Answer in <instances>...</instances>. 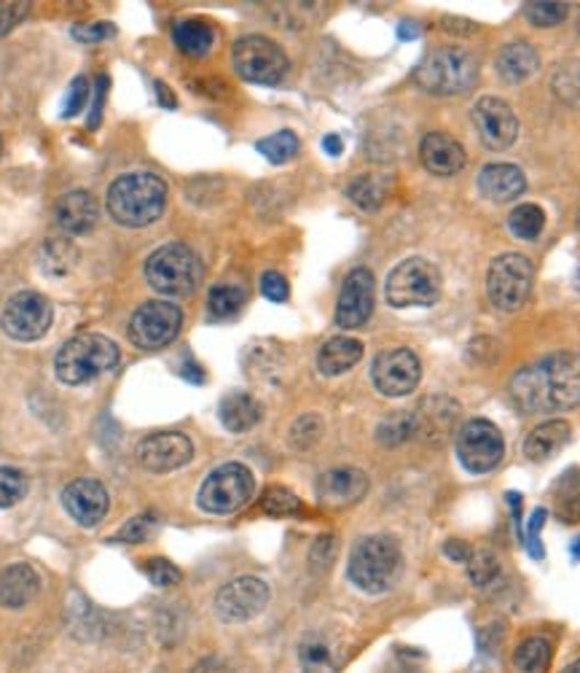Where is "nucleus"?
Returning <instances> with one entry per match:
<instances>
[{
	"label": "nucleus",
	"instance_id": "f257e3e1",
	"mask_svg": "<svg viewBox=\"0 0 580 673\" xmlns=\"http://www.w3.org/2000/svg\"><path fill=\"white\" fill-rule=\"evenodd\" d=\"M511 396L527 415L580 407V353L556 351L511 377Z\"/></svg>",
	"mask_w": 580,
	"mask_h": 673
},
{
	"label": "nucleus",
	"instance_id": "f03ea898",
	"mask_svg": "<svg viewBox=\"0 0 580 673\" xmlns=\"http://www.w3.org/2000/svg\"><path fill=\"white\" fill-rule=\"evenodd\" d=\"M167 208V184L154 173H126L108 189L113 221L130 230L154 224Z\"/></svg>",
	"mask_w": 580,
	"mask_h": 673
},
{
	"label": "nucleus",
	"instance_id": "7ed1b4c3",
	"mask_svg": "<svg viewBox=\"0 0 580 673\" xmlns=\"http://www.w3.org/2000/svg\"><path fill=\"white\" fill-rule=\"evenodd\" d=\"M119 364V345L111 336L76 334L54 356V372L65 386H87Z\"/></svg>",
	"mask_w": 580,
	"mask_h": 673
},
{
	"label": "nucleus",
	"instance_id": "20e7f679",
	"mask_svg": "<svg viewBox=\"0 0 580 673\" xmlns=\"http://www.w3.org/2000/svg\"><path fill=\"white\" fill-rule=\"evenodd\" d=\"M476 78H479V59L476 54L457 49V46H438L427 52L414 70L416 87L438 98L468 92Z\"/></svg>",
	"mask_w": 580,
	"mask_h": 673
},
{
	"label": "nucleus",
	"instance_id": "39448f33",
	"mask_svg": "<svg viewBox=\"0 0 580 673\" xmlns=\"http://www.w3.org/2000/svg\"><path fill=\"white\" fill-rule=\"evenodd\" d=\"M401 569V547H398L395 539L377 533V537H366L355 544L353 555H349L347 576L362 593H384L395 585Z\"/></svg>",
	"mask_w": 580,
	"mask_h": 673
},
{
	"label": "nucleus",
	"instance_id": "423d86ee",
	"mask_svg": "<svg viewBox=\"0 0 580 673\" xmlns=\"http://www.w3.org/2000/svg\"><path fill=\"white\" fill-rule=\"evenodd\" d=\"M145 280L165 297H189L202 280V264L189 245L167 243L145 262Z\"/></svg>",
	"mask_w": 580,
	"mask_h": 673
},
{
	"label": "nucleus",
	"instance_id": "0eeeda50",
	"mask_svg": "<svg viewBox=\"0 0 580 673\" xmlns=\"http://www.w3.org/2000/svg\"><path fill=\"white\" fill-rule=\"evenodd\" d=\"M440 273L433 262L411 256L387 275V302L392 308H431L440 297Z\"/></svg>",
	"mask_w": 580,
	"mask_h": 673
},
{
	"label": "nucleus",
	"instance_id": "6e6552de",
	"mask_svg": "<svg viewBox=\"0 0 580 673\" xmlns=\"http://www.w3.org/2000/svg\"><path fill=\"white\" fill-rule=\"evenodd\" d=\"M256 493V477L245 464H223L208 474L199 488V507L210 515H232L245 507Z\"/></svg>",
	"mask_w": 580,
	"mask_h": 673
},
{
	"label": "nucleus",
	"instance_id": "1a4fd4ad",
	"mask_svg": "<svg viewBox=\"0 0 580 673\" xmlns=\"http://www.w3.org/2000/svg\"><path fill=\"white\" fill-rule=\"evenodd\" d=\"M535 267L527 256L503 254L492 262L487 273V297L492 308L503 312H516L529 299Z\"/></svg>",
	"mask_w": 580,
	"mask_h": 673
},
{
	"label": "nucleus",
	"instance_id": "9d476101",
	"mask_svg": "<svg viewBox=\"0 0 580 673\" xmlns=\"http://www.w3.org/2000/svg\"><path fill=\"white\" fill-rule=\"evenodd\" d=\"M232 65L239 78L250 84H264V87H275L288 74L286 52L264 35L239 38L232 49Z\"/></svg>",
	"mask_w": 580,
	"mask_h": 673
},
{
	"label": "nucleus",
	"instance_id": "9b49d317",
	"mask_svg": "<svg viewBox=\"0 0 580 673\" xmlns=\"http://www.w3.org/2000/svg\"><path fill=\"white\" fill-rule=\"evenodd\" d=\"M505 442L498 426L487 418H473L457 431V459L470 474H487L503 461Z\"/></svg>",
	"mask_w": 580,
	"mask_h": 673
},
{
	"label": "nucleus",
	"instance_id": "f8f14e48",
	"mask_svg": "<svg viewBox=\"0 0 580 673\" xmlns=\"http://www.w3.org/2000/svg\"><path fill=\"white\" fill-rule=\"evenodd\" d=\"M180 323H183L180 308L165 299H150L130 318V340L143 351H159L178 336Z\"/></svg>",
	"mask_w": 580,
	"mask_h": 673
},
{
	"label": "nucleus",
	"instance_id": "ddd939ff",
	"mask_svg": "<svg viewBox=\"0 0 580 673\" xmlns=\"http://www.w3.org/2000/svg\"><path fill=\"white\" fill-rule=\"evenodd\" d=\"M0 327L11 340L35 342L41 340L52 327V305L44 294L38 291H20L5 302Z\"/></svg>",
	"mask_w": 580,
	"mask_h": 673
},
{
	"label": "nucleus",
	"instance_id": "4468645a",
	"mask_svg": "<svg viewBox=\"0 0 580 673\" xmlns=\"http://www.w3.org/2000/svg\"><path fill=\"white\" fill-rule=\"evenodd\" d=\"M422 364L409 347L382 351L371 364V380L382 396H409L420 386Z\"/></svg>",
	"mask_w": 580,
	"mask_h": 673
},
{
	"label": "nucleus",
	"instance_id": "2eb2a0df",
	"mask_svg": "<svg viewBox=\"0 0 580 673\" xmlns=\"http://www.w3.org/2000/svg\"><path fill=\"white\" fill-rule=\"evenodd\" d=\"M269 604V585L258 576H239L221 587L215 596V615L221 622H247L258 617Z\"/></svg>",
	"mask_w": 580,
	"mask_h": 673
},
{
	"label": "nucleus",
	"instance_id": "dca6fc26",
	"mask_svg": "<svg viewBox=\"0 0 580 673\" xmlns=\"http://www.w3.org/2000/svg\"><path fill=\"white\" fill-rule=\"evenodd\" d=\"M473 124L489 152H505L518 137V119L500 98H481L473 108Z\"/></svg>",
	"mask_w": 580,
	"mask_h": 673
},
{
	"label": "nucleus",
	"instance_id": "f3484780",
	"mask_svg": "<svg viewBox=\"0 0 580 673\" xmlns=\"http://www.w3.org/2000/svg\"><path fill=\"white\" fill-rule=\"evenodd\" d=\"M193 459V444L180 431H159L137 444V461L145 472L167 474L186 466Z\"/></svg>",
	"mask_w": 580,
	"mask_h": 673
},
{
	"label": "nucleus",
	"instance_id": "a211bd4d",
	"mask_svg": "<svg viewBox=\"0 0 580 673\" xmlns=\"http://www.w3.org/2000/svg\"><path fill=\"white\" fill-rule=\"evenodd\" d=\"M373 312V275L366 267L353 269L344 278L336 302V323L342 329H358Z\"/></svg>",
	"mask_w": 580,
	"mask_h": 673
},
{
	"label": "nucleus",
	"instance_id": "6ab92c4d",
	"mask_svg": "<svg viewBox=\"0 0 580 673\" xmlns=\"http://www.w3.org/2000/svg\"><path fill=\"white\" fill-rule=\"evenodd\" d=\"M63 507L68 509V515L78 526L83 528H94L97 522H102V518L108 515V490L105 485L97 483V479H72L68 488L63 490Z\"/></svg>",
	"mask_w": 580,
	"mask_h": 673
},
{
	"label": "nucleus",
	"instance_id": "aec40b11",
	"mask_svg": "<svg viewBox=\"0 0 580 673\" xmlns=\"http://www.w3.org/2000/svg\"><path fill=\"white\" fill-rule=\"evenodd\" d=\"M368 490V477L355 466H338L317 479V498L328 507H349Z\"/></svg>",
	"mask_w": 580,
	"mask_h": 673
},
{
	"label": "nucleus",
	"instance_id": "412c9836",
	"mask_svg": "<svg viewBox=\"0 0 580 673\" xmlns=\"http://www.w3.org/2000/svg\"><path fill=\"white\" fill-rule=\"evenodd\" d=\"M459 418V407L446 396H433L420 405L414 412V437H422L425 442H444L449 440Z\"/></svg>",
	"mask_w": 580,
	"mask_h": 673
},
{
	"label": "nucleus",
	"instance_id": "4be33fe9",
	"mask_svg": "<svg viewBox=\"0 0 580 673\" xmlns=\"http://www.w3.org/2000/svg\"><path fill=\"white\" fill-rule=\"evenodd\" d=\"M420 159L433 176H455L465 167V148L446 132H431L420 143Z\"/></svg>",
	"mask_w": 580,
	"mask_h": 673
},
{
	"label": "nucleus",
	"instance_id": "5701e85b",
	"mask_svg": "<svg viewBox=\"0 0 580 673\" xmlns=\"http://www.w3.org/2000/svg\"><path fill=\"white\" fill-rule=\"evenodd\" d=\"M97 216H100V208H97V200L89 191L76 189L68 191L65 197H59L57 202V224L65 234H89L94 230Z\"/></svg>",
	"mask_w": 580,
	"mask_h": 673
},
{
	"label": "nucleus",
	"instance_id": "b1692460",
	"mask_svg": "<svg viewBox=\"0 0 580 673\" xmlns=\"http://www.w3.org/2000/svg\"><path fill=\"white\" fill-rule=\"evenodd\" d=\"M527 189V178L516 165L494 162L479 173V191L489 202H511L518 200Z\"/></svg>",
	"mask_w": 580,
	"mask_h": 673
},
{
	"label": "nucleus",
	"instance_id": "393cba45",
	"mask_svg": "<svg viewBox=\"0 0 580 673\" xmlns=\"http://www.w3.org/2000/svg\"><path fill=\"white\" fill-rule=\"evenodd\" d=\"M38 574L24 563H14L0 571V606L5 609H22L38 596Z\"/></svg>",
	"mask_w": 580,
	"mask_h": 673
},
{
	"label": "nucleus",
	"instance_id": "a878e982",
	"mask_svg": "<svg viewBox=\"0 0 580 673\" xmlns=\"http://www.w3.org/2000/svg\"><path fill=\"white\" fill-rule=\"evenodd\" d=\"M494 68H498V76L503 78L505 84H524L540 68V54L535 52L532 44L516 41V44L503 46V52L494 59Z\"/></svg>",
	"mask_w": 580,
	"mask_h": 673
},
{
	"label": "nucleus",
	"instance_id": "bb28decb",
	"mask_svg": "<svg viewBox=\"0 0 580 673\" xmlns=\"http://www.w3.org/2000/svg\"><path fill=\"white\" fill-rule=\"evenodd\" d=\"M261 415L264 410L258 399H253L250 394H242V390L226 394L217 405V418H221L223 429H228L232 434H245V431L256 429Z\"/></svg>",
	"mask_w": 580,
	"mask_h": 673
},
{
	"label": "nucleus",
	"instance_id": "cd10ccee",
	"mask_svg": "<svg viewBox=\"0 0 580 673\" xmlns=\"http://www.w3.org/2000/svg\"><path fill=\"white\" fill-rule=\"evenodd\" d=\"M570 437L572 429L567 420H546V423H540L537 429L529 431L527 442H524V455H527L529 461H535V464H540V461L554 459V455L570 442Z\"/></svg>",
	"mask_w": 580,
	"mask_h": 673
},
{
	"label": "nucleus",
	"instance_id": "c85d7f7f",
	"mask_svg": "<svg viewBox=\"0 0 580 673\" xmlns=\"http://www.w3.org/2000/svg\"><path fill=\"white\" fill-rule=\"evenodd\" d=\"M362 358V342L355 336H331L328 342H323L317 353V369L323 375L336 377L344 375L347 369H353Z\"/></svg>",
	"mask_w": 580,
	"mask_h": 673
},
{
	"label": "nucleus",
	"instance_id": "c756f323",
	"mask_svg": "<svg viewBox=\"0 0 580 673\" xmlns=\"http://www.w3.org/2000/svg\"><path fill=\"white\" fill-rule=\"evenodd\" d=\"M172 38H175V46H178L183 54H189V57H204V54H210V49H213V44H215L213 27L202 20L178 22L172 30Z\"/></svg>",
	"mask_w": 580,
	"mask_h": 673
},
{
	"label": "nucleus",
	"instance_id": "7c9ffc66",
	"mask_svg": "<svg viewBox=\"0 0 580 673\" xmlns=\"http://www.w3.org/2000/svg\"><path fill=\"white\" fill-rule=\"evenodd\" d=\"M548 663H551V644L543 636H532L513 652V665L518 673H543Z\"/></svg>",
	"mask_w": 580,
	"mask_h": 673
},
{
	"label": "nucleus",
	"instance_id": "2f4dec72",
	"mask_svg": "<svg viewBox=\"0 0 580 673\" xmlns=\"http://www.w3.org/2000/svg\"><path fill=\"white\" fill-rule=\"evenodd\" d=\"M556 515L567 526L580 522V472H570L556 488Z\"/></svg>",
	"mask_w": 580,
	"mask_h": 673
},
{
	"label": "nucleus",
	"instance_id": "473e14b6",
	"mask_svg": "<svg viewBox=\"0 0 580 673\" xmlns=\"http://www.w3.org/2000/svg\"><path fill=\"white\" fill-rule=\"evenodd\" d=\"M507 227H511L513 238L535 240L537 234L543 232V227H546V213H543L540 206L524 202V206L511 210V216H507Z\"/></svg>",
	"mask_w": 580,
	"mask_h": 673
},
{
	"label": "nucleus",
	"instance_id": "72a5a7b5",
	"mask_svg": "<svg viewBox=\"0 0 580 673\" xmlns=\"http://www.w3.org/2000/svg\"><path fill=\"white\" fill-rule=\"evenodd\" d=\"M347 197L362 210H379L387 197V181L379 176H358L347 186Z\"/></svg>",
	"mask_w": 580,
	"mask_h": 673
},
{
	"label": "nucleus",
	"instance_id": "f704fd0d",
	"mask_svg": "<svg viewBox=\"0 0 580 673\" xmlns=\"http://www.w3.org/2000/svg\"><path fill=\"white\" fill-rule=\"evenodd\" d=\"M301 673H336V658L331 647L320 639H306L299 649Z\"/></svg>",
	"mask_w": 580,
	"mask_h": 673
},
{
	"label": "nucleus",
	"instance_id": "c9c22d12",
	"mask_svg": "<svg viewBox=\"0 0 580 673\" xmlns=\"http://www.w3.org/2000/svg\"><path fill=\"white\" fill-rule=\"evenodd\" d=\"M245 299H247L245 288L232 286V284H217V286L210 288L208 308L215 318H232L242 310Z\"/></svg>",
	"mask_w": 580,
	"mask_h": 673
},
{
	"label": "nucleus",
	"instance_id": "e433bc0d",
	"mask_svg": "<svg viewBox=\"0 0 580 673\" xmlns=\"http://www.w3.org/2000/svg\"><path fill=\"white\" fill-rule=\"evenodd\" d=\"M76 264V249L68 243V240H48L41 251V267H44L46 275H68Z\"/></svg>",
	"mask_w": 580,
	"mask_h": 673
},
{
	"label": "nucleus",
	"instance_id": "4c0bfd02",
	"mask_svg": "<svg viewBox=\"0 0 580 673\" xmlns=\"http://www.w3.org/2000/svg\"><path fill=\"white\" fill-rule=\"evenodd\" d=\"M551 87L556 98L565 100L567 106L580 108V59L561 63L551 78Z\"/></svg>",
	"mask_w": 580,
	"mask_h": 673
},
{
	"label": "nucleus",
	"instance_id": "58836bf2",
	"mask_svg": "<svg viewBox=\"0 0 580 673\" xmlns=\"http://www.w3.org/2000/svg\"><path fill=\"white\" fill-rule=\"evenodd\" d=\"M256 148L271 162V165H286V162H290L295 154H299V137H295L290 130H282L275 132V135L264 137V141H258Z\"/></svg>",
	"mask_w": 580,
	"mask_h": 673
},
{
	"label": "nucleus",
	"instance_id": "ea45409f",
	"mask_svg": "<svg viewBox=\"0 0 580 673\" xmlns=\"http://www.w3.org/2000/svg\"><path fill=\"white\" fill-rule=\"evenodd\" d=\"M414 437V412H392L377 429V440L384 448H395Z\"/></svg>",
	"mask_w": 580,
	"mask_h": 673
},
{
	"label": "nucleus",
	"instance_id": "a19ab883",
	"mask_svg": "<svg viewBox=\"0 0 580 673\" xmlns=\"http://www.w3.org/2000/svg\"><path fill=\"white\" fill-rule=\"evenodd\" d=\"M320 437H323V420H320V415L306 412V415H301L293 426H290L288 440H290V448L299 450V453H304V450H312L314 444L320 442Z\"/></svg>",
	"mask_w": 580,
	"mask_h": 673
},
{
	"label": "nucleus",
	"instance_id": "79ce46f5",
	"mask_svg": "<svg viewBox=\"0 0 580 673\" xmlns=\"http://www.w3.org/2000/svg\"><path fill=\"white\" fill-rule=\"evenodd\" d=\"M570 14V5L567 3H524V16H527L529 25L535 27H556L567 20Z\"/></svg>",
	"mask_w": 580,
	"mask_h": 673
},
{
	"label": "nucleus",
	"instance_id": "37998d69",
	"mask_svg": "<svg viewBox=\"0 0 580 673\" xmlns=\"http://www.w3.org/2000/svg\"><path fill=\"white\" fill-rule=\"evenodd\" d=\"M261 507L266 515L271 518H293V515L301 512V501L295 493H290L288 488H269L264 493Z\"/></svg>",
	"mask_w": 580,
	"mask_h": 673
},
{
	"label": "nucleus",
	"instance_id": "c03bdc74",
	"mask_svg": "<svg viewBox=\"0 0 580 673\" xmlns=\"http://www.w3.org/2000/svg\"><path fill=\"white\" fill-rule=\"evenodd\" d=\"M465 563H468V576L476 587L492 585L494 576L500 574L498 558L489 550H470V558Z\"/></svg>",
	"mask_w": 580,
	"mask_h": 673
},
{
	"label": "nucleus",
	"instance_id": "a18cd8bd",
	"mask_svg": "<svg viewBox=\"0 0 580 673\" xmlns=\"http://www.w3.org/2000/svg\"><path fill=\"white\" fill-rule=\"evenodd\" d=\"M27 493V477L14 466H0V509L14 507Z\"/></svg>",
	"mask_w": 580,
	"mask_h": 673
},
{
	"label": "nucleus",
	"instance_id": "49530a36",
	"mask_svg": "<svg viewBox=\"0 0 580 673\" xmlns=\"http://www.w3.org/2000/svg\"><path fill=\"white\" fill-rule=\"evenodd\" d=\"M154 528H156V520L150 518V515H137V518H132L124 528H121L116 537H113V542L141 544L150 537V533H154Z\"/></svg>",
	"mask_w": 580,
	"mask_h": 673
},
{
	"label": "nucleus",
	"instance_id": "de8ad7c7",
	"mask_svg": "<svg viewBox=\"0 0 580 673\" xmlns=\"http://www.w3.org/2000/svg\"><path fill=\"white\" fill-rule=\"evenodd\" d=\"M145 574H148L150 585L156 587H175L180 582V569L165 558H154L145 563Z\"/></svg>",
	"mask_w": 580,
	"mask_h": 673
},
{
	"label": "nucleus",
	"instance_id": "09e8293b",
	"mask_svg": "<svg viewBox=\"0 0 580 673\" xmlns=\"http://www.w3.org/2000/svg\"><path fill=\"white\" fill-rule=\"evenodd\" d=\"M89 95H92V89H89V78H76V81L70 84L68 98H65L63 103V117L65 119L78 117V113L83 111V106H87Z\"/></svg>",
	"mask_w": 580,
	"mask_h": 673
},
{
	"label": "nucleus",
	"instance_id": "8fccbe9b",
	"mask_svg": "<svg viewBox=\"0 0 580 673\" xmlns=\"http://www.w3.org/2000/svg\"><path fill=\"white\" fill-rule=\"evenodd\" d=\"M334 558H336V537H320L317 542L312 544V552H310V563H312V569H317V571H323V569H328L331 563H334Z\"/></svg>",
	"mask_w": 580,
	"mask_h": 673
},
{
	"label": "nucleus",
	"instance_id": "3c124183",
	"mask_svg": "<svg viewBox=\"0 0 580 673\" xmlns=\"http://www.w3.org/2000/svg\"><path fill=\"white\" fill-rule=\"evenodd\" d=\"M261 294L269 302H286L288 299V280L280 273L269 269L261 275Z\"/></svg>",
	"mask_w": 580,
	"mask_h": 673
},
{
	"label": "nucleus",
	"instance_id": "603ef678",
	"mask_svg": "<svg viewBox=\"0 0 580 673\" xmlns=\"http://www.w3.org/2000/svg\"><path fill=\"white\" fill-rule=\"evenodd\" d=\"M546 518H548V512H546V509H535V512H532V518H529L527 547H529V555H532V558H537V561H540V558H543L540 531H543V526H546Z\"/></svg>",
	"mask_w": 580,
	"mask_h": 673
},
{
	"label": "nucleus",
	"instance_id": "864d4df0",
	"mask_svg": "<svg viewBox=\"0 0 580 673\" xmlns=\"http://www.w3.org/2000/svg\"><path fill=\"white\" fill-rule=\"evenodd\" d=\"M72 35H76L78 41H87V44H97V41L113 38V35H116V27H113L111 22H94V25L76 27L72 30Z\"/></svg>",
	"mask_w": 580,
	"mask_h": 673
},
{
	"label": "nucleus",
	"instance_id": "5fc2aeb1",
	"mask_svg": "<svg viewBox=\"0 0 580 673\" xmlns=\"http://www.w3.org/2000/svg\"><path fill=\"white\" fill-rule=\"evenodd\" d=\"M30 3H0V35L9 33L11 27H16L27 14Z\"/></svg>",
	"mask_w": 580,
	"mask_h": 673
},
{
	"label": "nucleus",
	"instance_id": "6e6d98bb",
	"mask_svg": "<svg viewBox=\"0 0 580 673\" xmlns=\"http://www.w3.org/2000/svg\"><path fill=\"white\" fill-rule=\"evenodd\" d=\"M105 87H108V78L105 76L97 78L94 103H92V113H89V130H94L102 119V106H105Z\"/></svg>",
	"mask_w": 580,
	"mask_h": 673
},
{
	"label": "nucleus",
	"instance_id": "4d7b16f0",
	"mask_svg": "<svg viewBox=\"0 0 580 673\" xmlns=\"http://www.w3.org/2000/svg\"><path fill=\"white\" fill-rule=\"evenodd\" d=\"M444 30L446 33H457V35H476L479 33V25L470 20H459V16H444Z\"/></svg>",
	"mask_w": 580,
	"mask_h": 673
},
{
	"label": "nucleus",
	"instance_id": "13d9d810",
	"mask_svg": "<svg viewBox=\"0 0 580 673\" xmlns=\"http://www.w3.org/2000/svg\"><path fill=\"white\" fill-rule=\"evenodd\" d=\"M191 673H234V671L223 658H204L193 665Z\"/></svg>",
	"mask_w": 580,
	"mask_h": 673
},
{
	"label": "nucleus",
	"instance_id": "bf43d9fd",
	"mask_svg": "<svg viewBox=\"0 0 580 673\" xmlns=\"http://www.w3.org/2000/svg\"><path fill=\"white\" fill-rule=\"evenodd\" d=\"M444 552H446V558H451V561L465 563L470 558V544L462 542V539H451V542H446Z\"/></svg>",
	"mask_w": 580,
	"mask_h": 673
},
{
	"label": "nucleus",
	"instance_id": "052dcab7",
	"mask_svg": "<svg viewBox=\"0 0 580 673\" xmlns=\"http://www.w3.org/2000/svg\"><path fill=\"white\" fill-rule=\"evenodd\" d=\"M323 148H325V152H328L331 156H338V154H342V137H338V135H325Z\"/></svg>",
	"mask_w": 580,
	"mask_h": 673
},
{
	"label": "nucleus",
	"instance_id": "680f3d73",
	"mask_svg": "<svg viewBox=\"0 0 580 673\" xmlns=\"http://www.w3.org/2000/svg\"><path fill=\"white\" fill-rule=\"evenodd\" d=\"M398 35H401L403 41L416 38V35H420V25H416V22H401V27H398Z\"/></svg>",
	"mask_w": 580,
	"mask_h": 673
},
{
	"label": "nucleus",
	"instance_id": "e2e57ef3",
	"mask_svg": "<svg viewBox=\"0 0 580 673\" xmlns=\"http://www.w3.org/2000/svg\"><path fill=\"white\" fill-rule=\"evenodd\" d=\"M183 377H186V380H191V383H202V380H204V375H202V366H197V364H186V366H183Z\"/></svg>",
	"mask_w": 580,
	"mask_h": 673
},
{
	"label": "nucleus",
	"instance_id": "0e129e2a",
	"mask_svg": "<svg viewBox=\"0 0 580 673\" xmlns=\"http://www.w3.org/2000/svg\"><path fill=\"white\" fill-rule=\"evenodd\" d=\"M156 89H159V100H161V106L175 108V98H172V95H169V87H165V84H156Z\"/></svg>",
	"mask_w": 580,
	"mask_h": 673
},
{
	"label": "nucleus",
	"instance_id": "69168bd1",
	"mask_svg": "<svg viewBox=\"0 0 580 673\" xmlns=\"http://www.w3.org/2000/svg\"><path fill=\"white\" fill-rule=\"evenodd\" d=\"M561 673H580V660H576V663H570V665H567V669L561 671Z\"/></svg>",
	"mask_w": 580,
	"mask_h": 673
},
{
	"label": "nucleus",
	"instance_id": "338daca9",
	"mask_svg": "<svg viewBox=\"0 0 580 673\" xmlns=\"http://www.w3.org/2000/svg\"><path fill=\"white\" fill-rule=\"evenodd\" d=\"M572 555H576V558H580V539H578V542H576V544H572Z\"/></svg>",
	"mask_w": 580,
	"mask_h": 673
},
{
	"label": "nucleus",
	"instance_id": "774afa93",
	"mask_svg": "<svg viewBox=\"0 0 580 673\" xmlns=\"http://www.w3.org/2000/svg\"><path fill=\"white\" fill-rule=\"evenodd\" d=\"M578 227H580V210H578Z\"/></svg>",
	"mask_w": 580,
	"mask_h": 673
}]
</instances>
